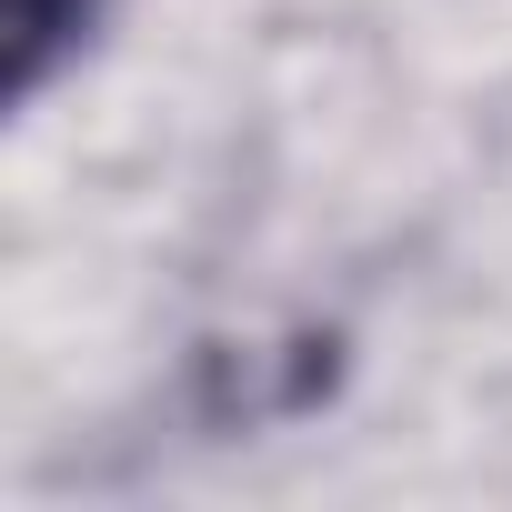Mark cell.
Instances as JSON below:
<instances>
[{"instance_id": "obj_1", "label": "cell", "mask_w": 512, "mask_h": 512, "mask_svg": "<svg viewBox=\"0 0 512 512\" xmlns=\"http://www.w3.org/2000/svg\"><path fill=\"white\" fill-rule=\"evenodd\" d=\"M91 21H101V0H11V21H0V31H11V101H31V91L51 81V61H61Z\"/></svg>"}]
</instances>
